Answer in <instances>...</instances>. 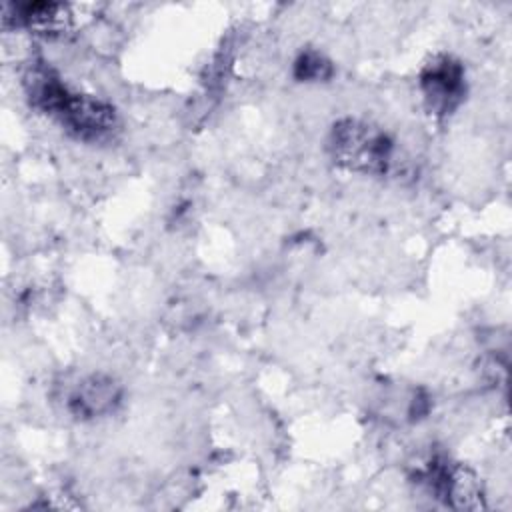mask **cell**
<instances>
[{
    "instance_id": "cell-2",
    "label": "cell",
    "mask_w": 512,
    "mask_h": 512,
    "mask_svg": "<svg viewBox=\"0 0 512 512\" xmlns=\"http://www.w3.org/2000/svg\"><path fill=\"white\" fill-rule=\"evenodd\" d=\"M328 150L340 166L370 176L388 174L396 160L394 140L380 126L358 118H342L332 126Z\"/></svg>"
},
{
    "instance_id": "cell-7",
    "label": "cell",
    "mask_w": 512,
    "mask_h": 512,
    "mask_svg": "<svg viewBox=\"0 0 512 512\" xmlns=\"http://www.w3.org/2000/svg\"><path fill=\"white\" fill-rule=\"evenodd\" d=\"M294 76L302 82H320L332 76V64L316 50L302 52L294 62Z\"/></svg>"
},
{
    "instance_id": "cell-5",
    "label": "cell",
    "mask_w": 512,
    "mask_h": 512,
    "mask_svg": "<svg viewBox=\"0 0 512 512\" xmlns=\"http://www.w3.org/2000/svg\"><path fill=\"white\" fill-rule=\"evenodd\" d=\"M120 386L104 374H90L78 378L66 392L64 402L76 418H98L110 414L120 404Z\"/></svg>"
},
{
    "instance_id": "cell-1",
    "label": "cell",
    "mask_w": 512,
    "mask_h": 512,
    "mask_svg": "<svg viewBox=\"0 0 512 512\" xmlns=\"http://www.w3.org/2000/svg\"><path fill=\"white\" fill-rule=\"evenodd\" d=\"M24 84L32 106L58 120L76 138L100 140L116 128L118 118L108 102L70 90L44 62L28 68Z\"/></svg>"
},
{
    "instance_id": "cell-6",
    "label": "cell",
    "mask_w": 512,
    "mask_h": 512,
    "mask_svg": "<svg viewBox=\"0 0 512 512\" xmlns=\"http://www.w3.org/2000/svg\"><path fill=\"white\" fill-rule=\"evenodd\" d=\"M70 20L72 16L68 6L58 2H24V4L8 2L2 6L4 26L28 28L44 36L62 34L70 26Z\"/></svg>"
},
{
    "instance_id": "cell-3",
    "label": "cell",
    "mask_w": 512,
    "mask_h": 512,
    "mask_svg": "<svg viewBox=\"0 0 512 512\" xmlns=\"http://www.w3.org/2000/svg\"><path fill=\"white\" fill-rule=\"evenodd\" d=\"M420 478L428 492L450 508H484V490L480 478L460 462H452L446 456H432L420 472Z\"/></svg>"
},
{
    "instance_id": "cell-4",
    "label": "cell",
    "mask_w": 512,
    "mask_h": 512,
    "mask_svg": "<svg viewBox=\"0 0 512 512\" xmlns=\"http://www.w3.org/2000/svg\"><path fill=\"white\" fill-rule=\"evenodd\" d=\"M420 90L430 112L438 116L454 112L466 92L462 64L446 54L434 56L420 72Z\"/></svg>"
}]
</instances>
